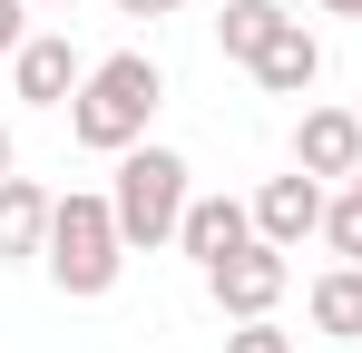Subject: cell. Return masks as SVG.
I'll list each match as a JSON object with an SVG mask.
<instances>
[{
    "instance_id": "2e32d148",
    "label": "cell",
    "mask_w": 362,
    "mask_h": 353,
    "mask_svg": "<svg viewBox=\"0 0 362 353\" xmlns=\"http://www.w3.org/2000/svg\"><path fill=\"white\" fill-rule=\"evenodd\" d=\"M118 20H167V10H186V0H108Z\"/></svg>"
},
{
    "instance_id": "8992f818",
    "label": "cell",
    "mask_w": 362,
    "mask_h": 353,
    "mask_svg": "<svg viewBox=\"0 0 362 353\" xmlns=\"http://www.w3.org/2000/svg\"><path fill=\"white\" fill-rule=\"evenodd\" d=\"M294 167L323 176V186H333V176L353 186L362 176V108H303L294 118Z\"/></svg>"
},
{
    "instance_id": "9c48e42d",
    "label": "cell",
    "mask_w": 362,
    "mask_h": 353,
    "mask_svg": "<svg viewBox=\"0 0 362 353\" xmlns=\"http://www.w3.org/2000/svg\"><path fill=\"white\" fill-rule=\"evenodd\" d=\"M177 245L196 255V265H226L235 245H255V206H245V196H196L186 226H177Z\"/></svg>"
},
{
    "instance_id": "4fadbf2b",
    "label": "cell",
    "mask_w": 362,
    "mask_h": 353,
    "mask_svg": "<svg viewBox=\"0 0 362 353\" xmlns=\"http://www.w3.org/2000/svg\"><path fill=\"white\" fill-rule=\"evenodd\" d=\"M323 245H333L343 265H362V186H343V196L323 206Z\"/></svg>"
},
{
    "instance_id": "7a4b0ae2",
    "label": "cell",
    "mask_w": 362,
    "mask_h": 353,
    "mask_svg": "<svg viewBox=\"0 0 362 353\" xmlns=\"http://www.w3.org/2000/svg\"><path fill=\"white\" fill-rule=\"evenodd\" d=\"M40 265H49V285H59L69 304H98V294L127 275L118 206H108V196H59V216H49V245H40Z\"/></svg>"
},
{
    "instance_id": "9a60e30c",
    "label": "cell",
    "mask_w": 362,
    "mask_h": 353,
    "mask_svg": "<svg viewBox=\"0 0 362 353\" xmlns=\"http://www.w3.org/2000/svg\"><path fill=\"white\" fill-rule=\"evenodd\" d=\"M20 40H30V0H0V59L20 50Z\"/></svg>"
},
{
    "instance_id": "44dd1931",
    "label": "cell",
    "mask_w": 362,
    "mask_h": 353,
    "mask_svg": "<svg viewBox=\"0 0 362 353\" xmlns=\"http://www.w3.org/2000/svg\"><path fill=\"white\" fill-rule=\"evenodd\" d=\"M353 186H362V176H353Z\"/></svg>"
},
{
    "instance_id": "277c9868",
    "label": "cell",
    "mask_w": 362,
    "mask_h": 353,
    "mask_svg": "<svg viewBox=\"0 0 362 353\" xmlns=\"http://www.w3.org/2000/svg\"><path fill=\"white\" fill-rule=\"evenodd\" d=\"M284 285H294V265H284V245H235L226 265H206V294H216V314H235V324H255V314H274L284 304Z\"/></svg>"
},
{
    "instance_id": "e0dca14e",
    "label": "cell",
    "mask_w": 362,
    "mask_h": 353,
    "mask_svg": "<svg viewBox=\"0 0 362 353\" xmlns=\"http://www.w3.org/2000/svg\"><path fill=\"white\" fill-rule=\"evenodd\" d=\"M0 176H20V147H10V128H0Z\"/></svg>"
},
{
    "instance_id": "5b68a950",
    "label": "cell",
    "mask_w": 362,
    "mask_h": 353,
    "mask_svg": "<svg viewBox=\"0 0 362 353\" xmlns=\"http://www.w3.org/2000/svg\"><path fill=\"white\" fill-rule=\"evenodd\" d=\"M78 79H88V59L69 50V30H30L10 50V99H30V108H69Z\"/></svg>"
},
{
    "instance_id": "ba28073f",
    "label": "cell",
    "mask_w": 362,
    "mask_h": 353,
    "mask_svg": "<svg viewBox=\"0 0 362 353\" xmlns=\"http://www.w3.org/2000/svg\"><path fill=\"white\" fill-rule=\"evenodd\" d=\"M313 79H323V40H313L303 20H284V30L264 40V59H255V89H264V99H313Z\"/></svg>"
},
{
    "instance_id": "5bb4252c",
    "label": "cell",
    "mask_w": 362,
    "mask_h": 353,
    "mask_svg": "<svg viewBox=\"0 0 362 353\" xmlns=\"http://www.w3.org/2000/svg\"><path fill=\"white\" fill-rule=\"evenodd\" d=\"M226 353H294V334H284L274 314H255V324H235V334H226Z\"/></svg>"
},
{
    "instance_id": "30bf717a",
    "label": "cell",
    "mask_w": 362,
    "mask_h": 353,
    "mask_svg": "<svg viewBox=\"0 0 362 353\" xmlns=\"http://www.w3.org/2000/svg\"><path fill=\"white\" fill-rule=\"evenodd\" d=\"M49 216H59V196H49V186L0 176V265H30V255L49 245Z\"/></svg>"
},
{
    "instance_id": "7c38bea8",
    "label": "cell",
    "mask_w": 362,
    "mask_h": 353,
    "mask_svg": "<svg viewBox=\"0 0 362 353\" xmlns=\"http://www.w3.org/2000/svg\"><path fill=\"white\" fill-rule=\"evenodd\" d=\"M284 20H294L284 0H226V10H216V50H226V59H245V69H255V59H264V40H274Z\"/></svg>"
},
{
    "instance_id": "d6986e66",
    "label": "cell",
    "mask_w": 362,
    "mask_h": 353,
    "mask_svg": "<svg viewBox=\"0 0 362 353\" xmlns=\"http://www.w3.org/2000/svg\"><path fill=\"white\" fill-rule=\"evenodd\" d=\"M30 10H69V0H30Z\"/></svg>"
},
{
    "instance_id": "52a82bcc",
    "label": "cell",
    "mask_w": 362,
    "mask_h": 353,
    "mask_svg": "<svg viewBox=\"0 0 362 353\" xmlns=\"http://www.w3.org/2000/svg\"><path fill=\"white\" fill-rule=\"evenodd\" d=\"M323 206H333L323 176H303V167H294V176H264V186H255V235L294 255L303 235H323Z\"/></svg>"
},
{
    "instance_id": "6da1fadb",
    "label": "cell",
    "mask_w": 362,
    "mask_h": 353,
    "mask_svg": "<svg viewBox=\"0 0 362 353\" xmlns=\"http://www.w3.org/2000/svg\"><path fill=\"white\" fill-rule=\"evenodd\" d=\"M157 99H167V69L147 50H108V59H88V79H78V99H69V138H78L88 157H127V147H147Z\"/></svg>"
},
{
    "instance_id": "3957f363",
    "label": "cell",
    "mask_w": 362,
    "mask_h": 353,
    "mask_svg": "<svg viewBox=\"0 0 362 353\" xmlns=\"http://www.w3.org/2000/svg\"><path fill=\"white\" fill-rule=\"evenodd\" d=\"M108 206H118L127 255H157V245H177L186 206H196V186H186V157H177V147H127V157H118V186H108Z\"/></svg>"
},
{
    "instance_id": "8fae6325",
    "label": "cell",
    "mask_w": 362,
    "mask_h": 353,
    "mask_svg": "<svg viewBox=\"0 0 362 353\" xmlns=\"http://www.w3.org/2000/svg\"><path fill=\"white\" fill-rule=\"evenodd\" d=\"M303 314H313L323 344H362V265H323L313 294H303Z\"/></svg>"
},
{
    "instance_id": "ffe728a7",
    "label": "cell",
    "mask_w": 362,
    "mask_h": 353,
    "mask_svg": "<svg viewBox=\"0 0 362 353\" xmlns=\"http://www.w3.org/2000/svg\"><path fill=\"white\" fill-rule=\"evenodd\" d=\"M0 89H10V59H0Z\"/></svg>"
},
{
    "instance_id": "ac0fdd59",
    "label": "cell",
    "mask_w": 362,
    "mask_h": 353,
    "mask_svg": "<svg viewBox=\"0 0 362 353\" xmlns=\"http://www.w3.org/2000/svg\"><path fill=\"white\" fill-rule=\"evenodd\" d=\"M313 10H333V20H362V0H313Z\"/></svg>"
}]
</instances>
